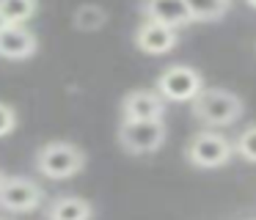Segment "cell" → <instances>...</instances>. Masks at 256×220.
<instances>
[{
	"mask_svg": "<svg viewBox=\"0 0 256 220\" xmlns=\"http://www.w3.org/2000/svg\"><path fill=\"white\" fill-rule=\"evenodd\" d=\"M193 116L210 130L228 126L242 116V99L232 91H223V88H204L193 99Z\"/></svg>",
	"mask_w": 256,
	"mask_h": 220,
	"instance_id": "cell-1",
	"label": "cell"
},
{
	"mask_svg": "<svg viewBox=\"0 0 256 220\" xmlns=\"http://www.w3.org/2000/svg\"><path fill=\"white\" fill-rule=\"evenodd\" d=\"M86 165V154L80 152L74 143L66 140H52L39 148L36 154V168L47 179H69V176L80 174Z\"/></svg>",
	"mask_w": 256,
	"mask_h": 220,
	"instance_id": "cell-2",
	"label": "cell"
},
{
	"mask_svg": "<svg viewBox=\"0 0 256 220\" xmlns=\"http://www.w3.org/2000/svg\"><path fill=\"white\" fill-rule=\"evenodd\" d=\"M204 91V77L193 66H168L157 77V94L166 102H193Z\"/></svg>",
	"mask_w": 256,
	"mask_h": 220,
	"instance_id": "cell-3",
	"label": "cell"
},
{
	"mask_svg": "<svg viewBox=\"0 0 256 220\" xmlns=\"http://www.w3.org/2000/svg\"><path fill=\"white\" fill-rule=\"evenodd\" d=\"M118 143L130 154H152L166 143V121H127L122 118Z\"/></svg>",
	"mask_w": 256,
	"mask_h": 220,
	"instance_id": "cell-4",
	"label": "cell"
},
{
	"mask_svg": "<svg viewBox=\"0 0 256 220\" xmlns=\"http://www.w3.org/2000/svg\"><path fill=\"white\" fill-rule=\"evenodd\" d=\"M234 157V143L220 132H198L188 146V160L196 168H220Z\"/></svg>",
	"mask_w": 256,
	"mask_h": 220,
	"instance_id": "cell-5",
	"label": "cell"
},
{
	"mask_svg": "<svg viewBox=\"0 0 256 220\" xmlns=\"http://www.w3.org/2000/svg\"><path fill=\"white\" fill-rule=\"evenodd\" d=\"M42 198H44L42 187L25 176H8L0 184V206L6 212H30L42 204Z\"/></svg>",
	"mask_w": 256,
	"mask_h": 220,
	"instance_id": "cell-6",
	"label": "cell"
},
{
	"mask_svg": "<svg viewBox=\"0 0 256 220\" xmlns=\"http://www.w3.org/2000/svg\"><path fill=\"white\" fill-rule=\"evenodd\" d=\"M135 44L146 55H166L176 47V28L157 20H144L135 30Z\"/></svg>",
	"mask_w": 256,
	"mask_h": 220,
	"instance_id": "cell-7",
	"label": "cell"
},
{
	"mask_svg": "<svg viewBox=\"0 0 256 220\" xmlns=\"http://www.w3.org/2000/svg\"><path fill=\"white\" fill-rule=\"evenodd\" d=\"M166 116V99L157 91H130L122 102V118L127 121H160Z\"/></svg>",
	"mask_w": 256,
	"mask_h": 220,
	"instance_id": "cell-8",
	"label": "cell"
},
{
	"mask_svg": "<svg viewBox=\"0 0 256 220\" xmlns=\"http://www.w3.org/2000/svg\"><path fill=\"white\" fill-rule=\"evenodd\" d=\"M140 11H144L146 20L166 22L171 28H184L190 22H196L188 8V0H144Z\"/></svg>",
	"mask_w": 256,
	"mask_h": 220,
	"instance_id": "cell-9",
	"label": "cell"
},
{
	"mask_svg": "<svg viewBox=\"0 0 256 220\" xmlns=\"http://www.w3.org/2000/svg\"><path fill=\"white\" fill-rule=\"evenodd\" d=\"M36 52V36L25 25H8L0 33V58L22 60Z\"/></svg>",
	"mask_w": 256,
	"mask_h": 220,
	"instance_id": "cell-10",
	"label": "cell"
},
{
	"mask_svg": "<svg viewBox=\"0 0 256 220\" xmlns=\"http://www.w3.org/2000/svg\"><path fill=\"white\" fill-rule=\"evenodd\" d=\"M91 214L94 206L78 196H61L50 206V220H91Z\"/></svg>",
	"mask_w": 256,
	"mask_h": 220,
	"instance_id": "cell-11",
	"label": "cell"
},
{
	"mask_svg": "<svg viewBox=\"0 0 256 220\" xmlns=\"http://www.w3.org/2000/svg\"><path fill=\"white\" fill-rule=\"evenodd\" d=\"M36 8H39L36 0H0V11H3V16H6L12 25L28 22L30 16L36 14Z\"/></svg>",
	"mask_w": 256,
	"mask_h": 220,
	"instance_id": "cell-12",
	"label": "cell"
},
{
	"mask_svg": "<svg viewBox=\"0 0 256 220\" xmlns=\"http://www.w3.org/2000/svg\"><path fill=\"white\" fill-rule=\"evenodd\" d=\"M188 8L196 22H210L220 20L228 8V0H188Z\"/></svg>",
	"mask_w": 256,
	"mask_h": 220,
	"instance_id": "cell-13",
	"label": "cell"
},
{
	"mask_svg": "<svg viewBox=\"0 0 256 220\" xmlns=\"http://www.w3.org/2000/svg\"><path fill=\"white\" fill-rule=\"evenodd\" d=\"M105 20H108L105 11H102L100 6H91V3L80 6V8L74 11V25H78L80 30H100V28L105 25Z\"/></svg>",
	"mask_w": 256,
	"mask_h": 220,
	"instance_id": "cell-14",
	"label": "cell"
},
{
	"mask_svg": "<svg viewBox=\"0 0 256 220\" xmlns=\"http://www.w3.org/2000/svg\"><path fill=\"white\" fill-rule=\"evenodd\" d=\"M234 152H237L242 160H248V162H256V124L245 126V130L237 135Z\"/></svg>",
	"mask_w": 256,
	"mask_h": 220,
	"instance_id": "cell-15",
	"label": "cell"
},
{
	"mask_svg": "<svg viewBox=\"0 0 256 220\" xmlns=\"http://www.w3.org/2000/svg\"><path fill=\"white\" fill-rule=\"evenodd\" d=\"M14 126H17V113H14V108L6 102H0V138H6L8 132H14Z\"/></svg>",
	"mask_w": 256,
	"mask_h": 220,
	"instance_id": "cell-16",
	"label": "cell"
},
{
	"mask_svg": "<svg viewBox=\"0 0 256 220\" xmlns=\"http://www.w3.org/2000/svg\"><path fill=\"white\" fill-rule=\"evenodd\" d=\"M8 25H12V22H8V20H6V16H3V11H0V33L6 30V28H8Z\"/></svg>",
	"mask_w": 256,
	"mask_h": 220,
	"instance_id": "cell-17",
	"label": "cell"
},
{
	"mask_svg": "<svg viewBox=\"0 0 256 220\" xmlns=\"http://www.w3.org/2000/svg\"><path fill=\"white\" fill-rule=\"evenodd\" d=\"M3 182H6V176H3V170H0V184H3Z\"/></svg>",
	"mask_w": 256,
	"mask_h": 220,
	"instance_id": "cell-18",
	"label": "cell"
},
{
	"mask_svg": "<svg viewBox=\"0 0 256 220\" xmlns=\"http://www.w3.org/2000/svg\"><path fill=\"white\" fill-rule=\"evenodd\" d=\"M248 3H250V6H254V8H256V0H248Z\"/></svg>",
	"mask_w": 256,
	"mask_h": 220,
	"instance_id": "cell-19",
	"label": "cell"
},
{
	"mask_svg": "<svg viewBox=\"0 0 256 220\" xmlns=\"http://www.w3.org/2000/svg\"><path fill=\"white\" fill-rule=\"evenodd\" d=\"M254 220H256V218H254Z\"/></svg>",
	"mask_w": 256,
	"mask_h": 220,
	"instance_id": "cell-20",
	"label": "cell"
}]
</instances>
